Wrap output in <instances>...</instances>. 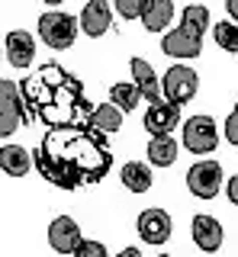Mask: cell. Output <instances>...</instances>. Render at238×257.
I'll return each instance as SVG.
<instances>
[{
	"mask_svg": "<svg viewBox=\"0 0 238 257\" xmlns=\"http://www.w3.org/2000/svg\"><path fill=\"white\" fill-rule=\"evenodd\" d=\"M23 103L36 119H42L52 128H90L93 106L84 93V84L77 74L65 71L58 61H49L20 84Z\"/></svg>",
	"mask_w": 238,
	"mask_h": 257,
	"instance_id": "obj_2",
	"label": "cell"
},
{
	"mask_svg": "<svg viewBox=\"0 0 238 257\" xmlns=\"http://www.w3.org/2000/svg\"><path fill=\"white\" fill-rule=\"evenodd\" d=\"M81 225H77L71 215H58L52 225H49V247L55 254H74L81 247Z\"/></svg>",
	"mask_w": 238,
	"mask_h": 257,
	"instance_id": "obj_7",
	"label": "cell"
},
{
	"mask_svg": "<svg viewBox=\"0 0 238 257\" xmlns=\"http://www.w3.org/2000/svg\"><path fill=\"white\" fill-rule=\"evenodd\" d=\"M222 132H225V142L228 145H238V116H228L225 125H222Z\"/></svg>",
	"mask_w": 238,
	"mask_h": 257,
	"instance_id": "obj_27",
	"label": "cell"
},
{
	"mask_svg": "<svg viewBox=\"0 0 238 257\" xmlns=\"http://www.w3.org/2000/svg\"><path fill=\"white\" fill-rule=\"evenodd\" d=\"M77 26H81L90 39L103 36V32L109 29V4H103V0H90V4L81 10V20H77Z\"/></svg>",
	"mask_w": 238,
	"mask_h": 257,
	"instance_id": "obj_14",
	"label": "cell"
},
{
	"mask_svg": "<svg viewBox=\"0 0 238 257\" xmlns=\"http://www.w3.org/2000/svg\"><path fill=\"white\" fill-rule=\"evenodd\" d=\"M161 257H171V254H161Z\"/></svg>",
	"mask_w": 238,
	"mask_h": 257,
	"instance_id": "obj_32",
	"label": "cell"
},
{
	"mask_svg": "<svg viewBox=\"0 0 238 257\" xmlns=\"http://www.w3.org/2000/svg\"><path fill=\"white\" fill-rule=\"evenodd\" d=\"M33 122V112L26 106H13V103H0V139L13 135L20 125Z\"/></svg>",
	"mask_w": 238,
	"mask_h": 257,
	"instance_id": "obj_19",
	"label": "cell"
},
{
	"mask_svg": "<svg viewBox=\"0 0 238 257\" xmlns=\"http://www.w3.org/2000/svg\"><path fill=\"white\" fill-rule=\"evenodd\" d=\"M174 16V4L171 0H145V10H142V23L148 32H161L164 26H171Z\"/></svg>",
	"mask_w": 238,
	"mask_h": 257,
	"instance_id": "obj_17",
	"label": "cell"
},
{
	"mask_svg": "<svg viewBox=\"0 0 238 257\" xmlns=\"http://www.w3.org/2000/svg\"><path fill=\"white\" fill-rule=\"evenodd\" d=\"M225 10H228V16H232V23L238 26V0H228V4H225Z\"/></svg>",
	"mask_w": 238,
	"mask_h": 257,
	"instance_id": "obj_29",
	"label": "cell"
},
{
	"mask_svg": "<svg viewBox=\"0 0 238 257\" xmlns=\"http://www.w3.org/2000/svg\"><path fill=\"white\" fill-rule=\"evenodd\" d=\"M177 161V142L171 135H161V139L148 142V164L152 167H171Z\"/></svg>",
	"mask_w": 238,
	"mask_h": 257,
	"instance_id": "obj_18",
	"label": "cell"
},
{
	"mask_svg": "<svg viewBox=\"0 0 238 257\" xmlns=\"http://www.w3.org/2000/svg\"><path fill=\"white\" fill-rule=\"evenodd\" d=\"M187 187L193 196L200 199H212L222 190V167L219 161H196L187 171Z\"/></svg>",
	"mask_w": 238,
	"mask_h": 257,
	"instance_id": "obj_6",
	"label": "cell"
},
{
	"mask_svg": "<svg viewBox=\"0 0 238 257\" xmlns=\"http://www.w3.org/2000/svg\"><path fill=\"white\" fill-rule=\"evenodd\" d=\"M174 231V222L164 209H145L139 215V235L145 244H164Z\"/></svg>",
	"mask_w": 238,
	"mask_h": 257,
	"instance_id": "obj_9",
	"label": "cell"
},
{
	"mask_svg": "<svg viewBox=\"0 0 238 257\" xmlns=\"http://www.w3.org/2000/svg\"><path fill=\"white\" fill-rule=\"evenodd\" d=\"M0 103H13V106H26V103H23V93H20V87L13 84V80H4V77H0Z\"/></svg>",
	"mask_w": 238,
	"mask_h": 257,
	"instance_id": "obj_25",
	"label": "cell"
},
{
	"mask_svg": "<svg viewBox=\"0 0 238 257\" xmlns=\"http://www.w3.org/2000/svg\"><path fill=\"white\" fill-rule=\"evenodd\" d=\"M129 68H132V77H136L139 96H145L148 103H158V100H161V84H158V74H155L152 64H148L145 58H132Z\"/></svg>",
	"mask_w": 238,
	"mask_h": 257,
	"instance_id": "obj_13",
	"label": "cell"
},
{
	"mask_svg": "<svg viewBox=\"0 0 238 257\" xmlns=\"http://www.w3.org/2000/svg\"><path fill=\"white\" fill-rule=\"evenodd\" d=\"M193 241H196V247L200 251H206V254H216L219 247H222V225H219V219H212V215H193Z\"/></svg>",
	"mask_w": 238,
	"mask_h": 257,
	"instance_id": "obj_10",
	"label": "cell"
},
{
	"mask_svg": "<svg viewBox=\"0 0 238 257\" xmlns=\"http://www.w3.org/2000/svg\"><path fill=\"white\" fill-rule=\"evenodd\" d=\"M212 39H216V45L222 52H232L238 55V26L232 20L228 23H219V26H212Z\"/></svg>",
	"mask_w": 238,
	"mask_h": 257,
	"instance_id": "obj_23",
	"label": "cell"
},
{
	"mask_svg": "<svg viewBox=\"0 0 238 257\" xmlns=\"http://www.w3.org/2000/svg\"><path fill=\"white\" fill-rule=\"evenodd\" d=\"M139 90H136V84H113L109 87V103L119 109V112H132L139 106Z\"/></svg>",
	"mask_w": 238,
	"mask_h": 257,
	"instance_id": "obj_22",
	"label": "cell"
},
{
	"mask_svg": "<svg viewBox=\"0 0 238 257\" xmlns=\"http://www.w3.org/2000/svg\"><path fill=\"white\" fill-rule=\"evenodd\" d=\"M180 29L193 39H203V32L209 29V10L200 4H190L184 13H180Z\"/></svg>",
	"mask_w": 238,
	"mask_h": 257,
	"instance_id": "obj_20",
	"label": "cell"
},
{
	"mask_svg": "<svg viewBox=\"0 0 238 257\" xmlns=\"http://www.w3.org/2000/svg\"><path fill=\"white\" fill-rule=\"evenodd\" d=\"M225 193H228V199H232V203L238 206V174L232 177V180H228V187H225Z\"/></svg>",
	"mask_w": 238,
	"mask_h": 257,
	"instance_id": "obj_28",
	"label": "cell"
},
{
	"mask_svg": "<svg viewBox=\"0 0 238 257\" xmlns=\"http://www.w3.org/2000/svg\"><path fill=\"white\" fill-rule=\"evenodd\" d=\"M119 257H142L139 247H126V251H119Z\"/></svg>",
	"mask_w": 238,
	"mask_h": 257,
	"instance_id": "obj_30",
	"label": "cell"
},
{
	"mask_svg": "<svg viewBox=\"0 0 238 257\" xmlns=\"http://www.w3.org/2000/svg\"><path fill=\"white\" fill-rule=\"evenodd\" d=\"M39 36L42 42L55 48V52H65V48L74 45L77 39V20L71 13H61V10H49L39 16Z\"/></svg>",
	"mask_w": 238,
	"mask_h": 257,
	"instance_id": "obj_3",
	"label": "cell"
},
{
	"mask_svg": "<svg viewBox=\"0 0 238 257\" xmlns=\"http://www.w3.org/2000/svg\"><path fill=\"white\" fill-rule=\"evenodd\" d=\"M71 257H106V247H103L100 241H81V247Z\"/></svg>",
	"mask_w": 238,
	"mask_h": 257,
	"instance_id": "obj_26",
	"label": "cell"
},
{
	"mask_svg": "<svg viewBox=\"0 0 238 257\" xmlns=\"http://www.w3.org/2000/svg\"><path fill=\"white\" fill-rule=\"evenodd\" d=\"M29 167H33V155L20 145H4L0 148V171L10 177H26Z\"/></svg>",
	"mask_w": 238,
	"mask_h": 257,
	"instance_id": "obj_16",
	"label": "cell"
},
{
	"mask_svg": "<svg viewBox=\"0 0 238 257\" xmlns=\"http://www.w3.org/2000/svg\"><path fill=\"white\" fill-rule=\"evenodd\" d=\"M219 145V128L212 116H193L184 122V148L193 155H209Z\"/></svg>",
	"mask_w": 238,
	"mask_h": 257,
	"instance_id": "obj_5",
	"label": "cell"
},
{
	"mask_svg": "<svg viewBox=\"0 0 238 257\" xmlns=\"http://www.w3.org/2000/svg\"><path fill=\"white\" fill-rule=\"evenodd\" d=\"M116 10L123 20H142V10H145V0H116Z\"/></svg>",
	"mask_w": 238,
	"mask_h": 257,
	"instance_id": "obj_24",
	"label": "cell"
},
{
	"mask_svg": "<svg viewBox=\"0 0 238 257\" xmlns=\"http://www.w3.org/2000/svg\"><path fill=\"white\" fill-rule=\"evenodd\" d=\"M180 122V106H174L168 100H158L145 109V132L152 139H161V135H171Z\"/></svg>",
	"mask_w": 238,
	"mask_h": 257,
	"instance_id": "obj_8",
	"label": "cell"
},
{
	"mask_svg": "<svg viewBox=\"0 0 238 257\" xmlns=\"http://www.w3.org/2000/svg\"><path fill=\"white\" fill-rule=\"evenodd\" d=\"M7 58H10L13 68H29L36 58V39L29 36V32L23 29H13L10 36H7Z\"/></svg>",
	"mask_w": 238,
	"mask_h": 257,
	"instance_id": "obj_11",
	"label": "cell"
},
{
	"mask_svg": "<svg viewBox=\"0 0 238 257\" xmlns=\"http://www.w3.org/2000/svg\"><path fill=\"white\" fill-rule=\"evenodd\" d=\"M161 52L171 55V58H196V55L203 52V39L187 36V32L177 26V29H171L168 36L161 39Z\"/></svg>",
	"mask_w": 238,
	"mask_h": 257,
	"instance_id": "obj_12",
	"label": "cell"
},
{
	"mask_svg": "<svg viewBox=\"0 0 238 257\" xmlns=\"http://www.w3.org/2000/svg\"><path fill=\"white\" fill-rule=\"evenodd\" d=\"M33 164L58 190H77L113 171V151L100 128H52L33 151Z\"/></svg>",
	"mask_w": 238,
	"mask_h": 257,
	"instance_id": "obj_1",
	"label": "cell"
},
{
	"mask_svg": "<svg viewBox=\"0 0 238 257\" xmlns=\"http://www.w3.org/2000/svg\"><path fill=\"white\" fill-rule=\"evenodd\" d=\"M196 87H200V77H196V71H190L187 64H174L168 68V74L161 80V93L164 100L174 103V106H184L196 96Z\"/></svg>",
	"mask_w": 238,
	"mask_h": 257,
	"instance_id": "obj_4",
	"label": "cell"
},
{
	"mask_svg": "<svg viewBox=\"0 0 238 257\" xmlns=\"http://www.w3.org/2000/svg\"><path fill=\"white\" fill-rule=\"evenodd\" d=\"M232 116H238V103H235V112H232Z\"/></svg>",
	"mask_w": 238,
	"mask_h": 257,
	"instance_id": "obj_31",
	"label": "cell"
},
{
	"mask_svg": "<svg viewBox=\"0 0 238 257\" xmlns=\"http://www.w3.org/2000/svg\"><path fill=\"white\" fill-rule=\"evenodd\" d=\"M119 180H123V187L129 193H148L152 190V167L145 164V161H129V164H123V171H119Z\"/></svg>",
	"mask_w": 238,
	"mask_h": 257,
	"instance_id": "obj_15",
	"label": "cell"
},
{
	"mask_svg": "<svg viewBox=\"0 0 238 257\" xmlns=\"http://www.w3.org/2000/svg\"><path fill=\"white\" fill-rule=\"evenodd\" d=\"M90 128H100V132H116L123 128V112H119L113 103H103V106L93 109V119H90Z\"/></svg>",
	"mask_w": 238,
	"mask_h": 257,
	"instance_id": "obj_21",
	"label": "cell"
}]
</instances>
